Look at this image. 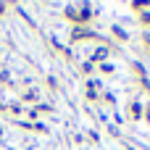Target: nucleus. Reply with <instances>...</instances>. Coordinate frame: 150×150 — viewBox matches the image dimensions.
<instances>
[{"label": "nucleus", "mask_w": 150, "mask_h": 150, "mask_svg": "<svg viewBox=\"0 0 150 150\" xmlns=\"http://www.w3.org/2000/svg\"><path fill=\"white\" fill-rule=\"evenodd\" d=\"M105 55H108V50H105V47H100V50L95 53V58H98V61H100V58H105Z\"/></svg>", "instance_id": "f257e3e1"}]
</instances>
